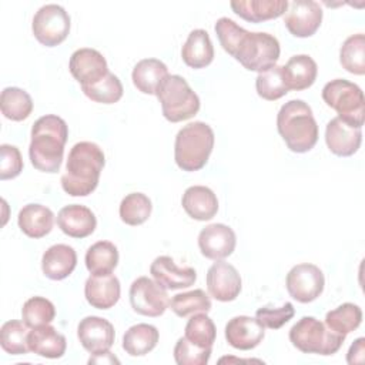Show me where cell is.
<instances>
[{"label":"cell","mask_w":365,"mask_h":365,"mask_svg":"<svg viewBox=\"0 0 365 365\" xmlns=\"http://www.w3.org/2000/svg\"><path fill=\"white\" fill-rule=\"evenodd\" d=\"M17 224L27 237L34 240L43 238L53 230L54 214L46 205L27 204L19 211Z\"/></svg>","instance_id":"obj_27"},{"label":"cell","mask_w":365,"mask_h":365,"mask_svg":"<svg viewBox=\"0 0 365 365\" xmlns=\"http://www.w3.org/2000/svg\"><path fill=\"white\" fill-rule=\"evenodd\" d=\"M184 336L201 346V348H208L212 349V345L215 342V335H217V328L215 324L212 322V319L205 314V312H198L194 314L184 329Z\"/></svg>","instance_id":"obj_38"},{"label":"cell","mask_w":365,"mask_h":365,"mask_svg":"<svg viewBox=\"0 0 365 365\" xmlns=\"http://www.w3.org/2000/svg\"><path fill=\"white\" fill-rule=\"evenodd\" d=\"M291 344L304 354L334 355L345 341V335L328 328L314 317H302L289 329Z\"/></svg>","instance_id":"obj_5"},{"label":"cell","mask_w":365,"mask_h":365,"mask_svg":"<svg viewBox=\"0 0 365 365\" xmlns=\"http://www.w3.org/2000/svg\"><path fill=\"white\" fill-rule=\"evenodd\" d=\"M364 354H365V338H358L354 341L351 345L348 355H346V362L349 365L354 364H362L364 362Z\"/></svg>","instance_id":"obj_45"},{"label":"cell","mask_w":365,"mask_h":365,"mask_svg":"<svg viewBox=\"0 0 365 365\" xmlns=\"http://www.w3.org/2000/svg\"><path fill=\"white\" fill-rule=\"evenodd\" d=\"M237 244L235 232L225 224H210L198 234V247L201 254L214 261L230 257Z\"/></svg>","instance_id":"obj_15"},{"label":"cell","mask_w":365,"mask_h":365,"mask_svg":"<svg viewBox=\"0 0 365 365\" xmlns=\"http://www.w3.org/2000/svg\"><path fill=\"white\" fill-rule=\"evenodd\" d=\"M282 74L288 90L301 91L315 83L318 66L312 57L307 54H297L282 66Z\"/></svg>","instance_id":"obj_26"},{"label":"cell","mask_w":365,"mask_h":365,"mask_svg":"<svg viewBox=\"0 0 365 365\" xmlns=\"http://www.w3.org/2000/svg\"><path fill=\"white\" fill-rule=\"evenodd\" d=\"M121 294L120 281L114 274L90 275L84 284V295L87 302L97 309H108L114 307Z\"/></svg>","instance_id":"obj_21"},{"label":"cell","mask_w":365,"mask_h":365,"mask_svg":"<svg viewBox=\"0 0 365 365\" xmlns=\"http://www.w3.org/2000/svg\"><path fill=\"white\" fill-rule=\"evenodd\" d=\"M294 314H295L294 305L291 302H285L279 308H271V307L258 308L255 312V318L261 322L264 328L279 329L294 317Z\"/></svg>","instance_id":"obj_43"},{"label":"cell","mask_w":365,"mask_h":365,"mask_svg":"<svg viewBox=\"0 0 365 365\" xmlns=\"http://www.w3.org/2000/svg\"><path fill=\"white\" fill-rule=\"evenodd\" d=\"M168 76L167 66L158 58L140 60L131 73L133 84L144 94H155L163 80Z\"/></svg>","instance_id":"obj_29"},{"label":"cell","mask_w":365,"mask_h":365,"mask_svg":"<svg viewBox=\"0 0 365 365\" xmlns=\"http://www.w3.org/2000/svg\"><path fill=\"white\" fill-rule=\"evenodd\" d=\"M255 88L261 98L275 101L284 97L289 90L285 86L282 66H272L265 71L258 73L255 78Z\"/></svg>","instance_id":"obj_39"},{"label":"cell","mask_w":365,"mask_h":365,"mask_svg":"<svg viewBox=\"0 0 365 365\" xmlns=\"http://www.w3.org/2000/svg\"><path fill=\"white\" fill-rule=\"evenodd\" d=\"M160 334L154 325L137 324L123 335V349L130 356H143L151 352L158 342Z\"/></svg>","instance_id":"obj_30"},{"label":"cell","mask_w":365,"mask_h":365,"mask_svg":"<svg viewBox=\"0 0 365 365\" xmlns=\"http://www.w3.org/2000/svg\"><path fill=\"white\" fill-rule=\"evenodd\" d=\"M0 157V180L16 178L23 170V158L19 148L10 144H1Z\"/></svg>","instance_id":"obj_44"},{"label":"cell","mask_w":365,"mask_h":365,"mask_svg":"<svg viewBox=\"0 0 365 365\" xmlns=\"http://www.w3.org/2000/svg\"><path fill=\"white\" fill-rule=\"evenodd\" d=\"M208 348H201L181 336L174 346V359L178 365H207L211 356Z\"/></svg>","instance_id":"obj_42"},{"label":"cell","mask_w":365,"mask_h":365,"mask_svg":"<svg viewBox=\"0 0 365 365\" xmlns=\"http://www.w3.org/2000/svg\"><path fill=\"white\" fill-rule=\"evenodd\" d=\"M241 287V277L234 265L220 259L208 268L207 289L217 301H234L240 295Z\"/></svg>","instance_id":"obj_14"},{"label":"cell","mask_w":365,"mask_h":365,"mask_svg":"<svg viewBox=\"0 0 365 365\" xmlns=\"http://www.w3.org/2000/svg\"><path fill=\"white\" fill-rule=\"evenodd\" d=\"M104 164V153L96 143H76L68 153L66 173L61 175L63 190L71 197L91 194L98 185Z\"/></svg>","instance_id":"obj_2"},{"label":"cell","mask_w":365,"mask_h":365,"mask_svg":"<svg viewBox=\"0 0 365 365\" xmlns=\"http://www.w3.org/2000/svg\"><path fill=\"white\" fill-rule=\"evenodd\" d=\"M88 362L91 364H94V362H97V364H104V362H108V364H113V362H117L118 364V359L114 356V355H111V352L110 351H106V352H100V354H93V356L88 359Z\"/></svg>","instance_id":"obj_46"},{"label":"cell","mask_w":365,"mask_h":365,"mask_svg":"<svg viewBox=\"0 0 365 365\" xmlns=\"http://www.w3.org/2000/svg\"><path fill=\"white\" fill-rule=\"evenodd\" d=\"M56 317L54 304L44 297L29 298L21 308V318L29 328L50 324Z\"/></svg>","instance_id":"obj_41"},{"label":"cell","mask_w":365,"mask_h":365,"mask_svg":"<svg viewBox=\"0 0 365 365\" xmlns=\"http://www.w3.org/2000/svg\"><path fill=\"white\" fill-rule=\"evenodd\" d=\"M57 225L66 235L71 238H86L94 232L97 218L88 207L81 204H70L58 211Z\"/></svg>","instance_id":"obj_20"},{"label":"cell","mask_w":365,"mask_h":365,"mask_svg":"<svg viewBox=\"0 0 365 365\" xmlns=\"http://www.w3.org/2000/svg\"><path fill=\"white\" fill-rule=\"evenodd\" d=\"M171 311L181 318L198 314L208 312L211 309V299L202 289H192L174 295L170 299Z\"/></svg>","instance_id":"obj_37"},{"label":"cell","mask_w":365,"mask_h":365,"mask_svg":"<svg viewBox=\"0 0 365 365\" xmlns=\"http://www.w3.org/2000/svg\"><path fill=\"white\" fill-rule=\"evenodd\" d=\"M214 131L204 121H192L184 125L175 135L174 160L182 171L201 170L214 148Z\"/></svg>","instance_id":"obj_4"},{"label":"cell","mask_w":365,"mask_h":365,"mask_svg":"<svg viewBox=\"0 0 365 365\" xmlns=\"http://www.w3.org/2000/svg\"><path fill=\"white\" fill-rule=\"evenodd\" d=\"M277 130L292 153H307L318 141V124L311 107L302 100H289L279 108Z\"/></svg>","instance_id":"obj_3"},{"label":"cell","mask_w":365,"mask_h":365,"mask_svg":"<svg viewBox=\"0 0 365 365\" xmlns=\"http://www.w3.org/2000/svg\"><path fill=\"white\" fill-rule=\"evenodd\" d=\"M31 30L37 41L43 46H58L70 33V16L58 4L41 6L33 17Z\"/></svg>","instance_id":"obj_9"},{"label":"cell","mask_w":365,"mask_h":365,"mask_svg":"<svg viewBox=\"0 0 365 365\" xmlns=\"http://www.w3.org/2000/svg\"><path fill=\"white\" fill-rule=\"evenodd\" d=\"M322 21V9L314 0H294L288 3L284 24L295 37H311Z\"/></svg>","instance_id":"obj_12"},{"label":"cell","mask_w":365,"mask_h":365,"mask_svg":"<svg viewBox=\"0 0 365 365\" xmlns=\"http://www.w3.org/2000/svg\"><path fill=\"white\" fill-rule=\"evenodd\" d=\"M77 265V254L73 247L67 244H56L47 248L41 258L43 274L53 279L61 281L67 278Z\"/></svg>","instance_id":"obj_22"},{"label":"cell","mask_w":365,"mask_h":365,"mask_svg":"<svg viewBox=\"0 0 365 365\" xmlns=\"http://www.w3.org/2000/svg\"><path fill=\"white\" fill-rule=\"evenodd\" d=\"M81 90L90 100L101 104H114L123 97L124 93L120 78L110 71L100 81L87 87H81Z\"/></svg>","instance_id":"obj_40"},{"label":"cell","mask_w":365,"mask_h":365,"mask_svg":"<svg viewBox=\"0 0 365 365\" xmlns=\"http://www.w3.org/2000/svg\"><path fill=\"white\" fill-rule=\"evenodd\" d=\"M322 100L338 113L345 123L361 127L365 118V100L359 86L344 78L328 81L322 88Z\"/></svg>","instance_id":"obj_7"},{"label":"cell","mask_w":365,"mask_h":365,"mask_svg":"<svg viewBox=\"0 0 365 365\" xmlns=\"http://www.w3.org/2000/svg\"><path fill=\"white\" fill-rule=\"evenodd\" d=\"M362 322V311L356 304L345 302L338 308L327 312L325 315V325L332 331L348 335L349 332L355 331Z\"/></svg>","instance_id":"obj_34"},{"label":"cell","mask_w":365,"mask_h":365,"mask_svg":"<svg viewBox=\"0 0 365 365\" xmlns=\"http://www.w3.org/2000/svg\"><path fill=\"white\" fill-rule=\"evenodd\" d=\"M71 76L81 84V87L91 86L108 74V67L104 56L88 47L76 50L68 61Z\"/></svg>","instance_id":"obj_13"},{"label":"cell","mask_w":365,"mask_h":365,"mask_svg":"<svg viewBox=\"0 0 365 365\" xmlns=\"http://www.w3.org/2000/svg\"><path fill=\"white\" fill-rule=\"evenodd\" d=\"M341 66L351 74L365 73V36L362 33L349 36L339 50Z\"/></svg>","instance_id":"obj_36"},{"label":"cell","mask_w":365,"mask_h":365,"mask_svg":"<svg viewBox=\"0 0 365 365\" xmlns=\"http://www.w3.org/2000/svg\"><path fill=\"white\" fill-rule=\"evenodd\" d=\"M151 210V200L145 194L131 192L121 200L118 212L123 222L131 227H137L148 220Z\"/></svg>","instance_id":"obj_33"},{"label":"cell","mask_w":365,"mask_h":365,"mask_svg":"<svg viewBox=\"0 0 365 365\" xmlns=\"http://www.w3.org/2000/svg\"><path fill=\"white\" fill-rule=\"evenodd\" d=\"M29 349L43 358L57 359L66 354L67 341L63 334H60L50 324L36 327L29 332Z\"/></svg>","instance_id":"obj_23"},{"label":"cell","mask_w":365,"mask_h":365,"mask_svg":"<svg viewBox=\"0 0 365 365\" xmlns=\"http://www.w3.org/2000/svg\"><path fill=\"white\" fill-rule=\"evenodd\" d=\"M184 211L197 221H208L218 211V200L214 191L205 185L188 187L181 198Z\"/></svg>","instance_id":"obj_24"},{"label":"cell","mask_w":365,"mask_h":365,"mask_svg":"<svg viewBox=\"0 0 365 365\" xmlns=\"http://www.w3.org/2000/svg\"><path fill=\"white\" fill-rule=\"evenodd\" d=\"M130 305L134 312L144 317H160L170 307V297L164 287L148 277H138L128 291Z\"/></svg>","instance_id":"obj_10"},{"label":"cell","mask_w":365,"mask_h":365,"mask_svg":"<svg viewBox=\"0 0 365 365\" xmlns=\"http://www.w3.org/2000/svg\"><path fill=\"white\" fill-rule=\"evenodd\" d=\"M181 57L191 68H204L210 66L214 58V47L210 34L202 29L192 30L181 48Z\"/></svg>","instance_id":"obj_28"},{"label":"cell","mask_w":365,"mask_h":365,"mask_svg":"<svg viewBox=\"0 0 365 365\" xmlns=\"http://www.w3.org/2000/svg\"><path fill=\"white\" fill-rule=\"evenodd\" d=\"M150 274L165 289H182L194 285L197 272L191 267H178L171 257L160 255L150 265Z\"/></svg>","instance_id":"obj_19"},{"label":"cell","mask_w":365,"mask_h":365,"mask_svg":"<svg viewBox=\"0 0 365 365\" xmlns=\"http://www.w3.org/2000/svg\"><path fill=\"white\" fill-rule=\"evenodd\" d=\"M80 344L90 354L108 351L114 344V327L110 321L101 317L90 315L80 321L77 327Z\"/></svg>","instance_id":"obj_16"},{"label":"cell","mask_w":365,"mask_h":365,"mask_svg":"<svg viewBox=\"0 0 365 365\" xmlns=\"http://www.w3.org/2000/svg\"><path fill=\"white\" fill-rule=\"evenodd\" d=\"M325 143L332 154L338 157H349L361 147L362 130L361 127L345 123L339 117H334L327 124Z\"/></svg>","instance_id":"obj_17"},{"label":"cell","mask_w":365,"mask_h":365,"mask_svg":"<svg viewBox=\"0 0 365 365\" xmlns=\"http://www.w3.org/2000/svg\"><path fill=\"white\" fill-rule=\"evenodd\" d=\"M118 264V250L110 241H97L86 252V267L93 275L111 274Z\"/></svg>","instance_id":"obj_31"},{"label":"cell","mask_w":365,"mask_h":365,"mask_svg":"<svg viewBox=\"0 0 365 365\" xmlns=\"http://www.w3.org/2000/svg\"><path fill=\"white\" fill-rule=\"evenodd\" d=\"M163 115L171 123L194 117L200 110V98L187 80L178 74H168L155 93Z\"/></svg>","instance_id":"obj_6"},{"label":"cell","mask_w":365,"mask_h":365,"mask_svg":"<svg viewBox=\"0 0 365 365\" xmlns=\"http://www.w3.org/2000/svg\"><path fill=\"white\" fill-rule=\"evenodd\" d=\"M68 138L67 123L54 114L37 118L31 127L29 157L33 167L43 173H57L63 163Z\"/></svg>","instance_id":"obj_1"},{"label":"cell","mask_w":365,"mask_h":365,"mask_svg":"<svg viewBox=\"0 0 365 365\" xmlns=\"http://www.w3.org/2000/svg\"><path fill=\"white\" fill-rule=\"evenodd\" d=\"M265 328L257 318L248 315H238L231 318L225 325L227 342L241 351H250L259 345L265 336Z\"/></svg>","instance_id":"obj_18"},{"label":"cell","mask_w":365,"mask_h":365,"mask_svg":"<svg viewBox=\"0 0 365 365\" xmlns=\"http://www.w3.org/2000/svg\"><path fill=\"white\" fill-rule=\"evenodd\" d=\"M29 327L24 321L11 319L0 328V345L10 355H24L29 349Z\"/></svg>","instance_id":"obj_35"},{"label":"cell","mask_w":365,"mask_h":365,"mask_svg":"<svg viewBox=\"0 0 365 365\" xmlns=\"http://www.w3.org/2000/svg\"><path fill=\"white\" fill-rule=\"evenodd\" d=\"M237 16L250 21L261 23L282 16L288 9L287 0H238L230 3Z\"/></svg>","instance_id":"obj_25"},{"label":"cell","mask_w":365,"mask_h":365,"mask_svg":"<svg viewBox=\"0 0 365 365\" xmlns=\"http://www.w3.org/2000/svg\"><path fill=\"white\" fill-rule=\"evenodd\" d=\"M325 278L322 271L314 264H297L294 265L285 278V287L288 294L301 304L315 301L324 291Z\"/></svg>","instance_id":"obj_11"},{"label":"cell","mask_w":365,"mask_h":365,"mask_svg":"<svg viewBox=\"0 0 365 365\" xmlns=\"http://www.w3.org/2000/svg\"><path fill=\"white\" fill-rule=\"evenodd\" d=\"M279 43L277 37L262 31L245 30L232 57L250 71H265L275 66L279 58Z\"/></svg>","instance_id":"obj_8"},{"label":"cell","mask_w":365,"mask_h":365,"mask_svg":"<svg viewBox=\"0 0 365 365\" xmlns=\"http://www.w3.org/2000/svg\"><path fill=\"white\" fill-rule=\"evenodd\" d=\"M1 114L11 121H23L33 111L30 94L19 87H6L0 96Z\"/></svg>","instance_id":"obj_32"}]
</instances>
